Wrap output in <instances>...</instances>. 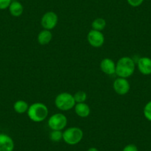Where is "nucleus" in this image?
<instances>
[{"label": "nucleus", "mask_w": 151, "mask_h": 151, "mask_svg": "<svg viewBox=\"0 0 151 151\" xmlns=\"http://www.w3.org/2000/svg\"><path fill=\"white\" fill-rule=\"evenodd\" d=\"M116 65V74L118 76V77L127 79L134 73L136 63L135 61L129 56L120 58Z\"/></svg>", "instance_id": "nucleus-1"}, {"label": "nucleus", "mask_w": 151, "mask_h": 151, "mask_svg": "<svg viewBox=\"0 0 151 151\" xmlns=\"http://www.w3.org/2000/svg\"><path fill=\"white\" fill-rule=\"evenodd\" d=\"M48 108L42 102H35L29 105L27 116L31 121L34 122H42L47 119L48 116Z\"/></svg>", "instance_id": "nucleus-2"}, {"label": "nucleus", "mask_w": 151, "mask_h": 151, "mask_svg": "<svg viewBox=\"0 0 151 151\" xmlns=\"http://www.w3.org/2000/svg\"><path fill=\"white\" fill-rule=\"evenodd\" d=\"M54 102L56 107L62 111L71 110L76 104L73 98V95L68 92H63L58 94L55 99Z\"/></svg>", "instance_id": "nucleus-3"}, {"label": "nucleus", "mask_w": 151, "mask_h": 151, "mask_svg": "<svg viewBox=\"0 0 151 151\" xmlns=\"http://www.w3.org/2000/svg\"><path fill=\"white\" fill-rule=\"evenodd\" d=\"M83 136L84 133L80 127H70L64 130L62 140L69 145H76L82 140Z\"/></svg>", "instance_id": "nucleus-4"}, {"label": "nucleus", "mask_w": 151, "mask_h": 151, "mask_svg": "<svg viewBox=\"0 0 151 151\" xmlns=\"http://www.w3.org/2000/svg\"><path fill=\"white\" fill-rule=\"evenodd\" d=\"M68 124V119L63 113H55L49 117L47 125L51 130H63Z\"/></svg>", "instance_id": "nucleus-5"}, {"label": "nucleus", "mask_w": 151, "mask_h": 151, "mask_svg": "<svg viewBox=\"0 0 151 151\" xmlns=\"http://www.w3.org/2000/svg\"><path fill=\"white\" fill-rule=\"evenodd\" d=\"M59 18L57 14L53 11H47L41 19V24L45 30H51L57 25Z\"/></svg>", "instance_id": "nucleus-6"}, {"label": "nucleus", "mask_w": 151, "mask_h": 151, "mask_svg": "<svg viewBox=\"0 0 151 151\" xmlns=\"http://www.w3.org/2000/svg\"><path fill=\"white\" fill-rule=\"evenodd\" d=\"M88 42L93 47H101L104 43V34L101 33V31L92 29L88 34Z\"/></svg>", "instance_id": "nucleus-7"}, {"label": "nucleus", "mask_w": 151, "mask_h": 151, "mask_svg": "<svg viewBox=\"0 0 151 151\" xmlns=\"http://www.w3.org/2000/svg\"><path fill=\"white\" fill-rule=\"evenodd\" d=\"M113 89L117 94L121 96L126 95L130 91V85L127 79L118 77L113 82Z\"/></svg>", "instance_id": "nucleus-8"}, {"label": "nucleus", "mask_w": 151, "mask_h": 151, "mask_svg": "<svg viewBox=\"0 0 151 151\" xmlns=\"http://www.w3.org/2000/svg\"><path fill=\"white\" fill-rule=\"evenodd\" d=\"M137 68L139 72L145 76L151 74V59L147 56H143L138 59Z\"/></svg>", "instance_id": "nucleus-9"}, {"label": "nucleus", "mask_w": 151, "mask_h": 151, "mask_svg": "<svg viewBox=\"0 0 151 151\" xmlns=\"http://www.w3.org/2000/svg\"><path fill=\"white\" fill-rule=\"evenodd\" d=\"M116 65L114 61L110 58H104L100 63V68L104 73L111 76L116 74Z\"/></svg>", "instance_id": "nucleus-10"}, {"label": "nucleus", "mask_w": 151, "mask_h": 151, "mask_svg": "<svg viewBox=\"0 0 151 151\" xmlns=\"http://www.w3.org/2000/svg\"><path fill=\"white\" fill-rule=\"evenodd\" d=\"M14 142L6 133H0V151H14Z\"/></svg>", "instance_id": "nucleus-11"}, {"label": "nucleus", "mask_w": 151, "mask_h": 151, "mask_svg": "<svg viewBox=\"0 0 151 151\" xmlns=\"http://www.w3.org/2000/svg\"><path fill=\"white\" fill-rule=\"evenodd\" d=\"M76 114L82 118H86L91 113V108L89 105L85 102L76 103L74 107Z\"/></svg>", "instance_id": "nucleus-12"}, {"label": "nucleus", "mask_w": 151, "mask_h": 151, "mask_svg": "<svg viewBox=\"0 0 151 151\" xmlns=\"http://www.w3.org/2000/svg\"><path fill=\"white\" fill-rule=\"evenodd\" d=\"M52 38H53V35H52L51 31L44 29L38 34L37 41L39 44L42 45H46L50 42Z\"/></svg>", "instance_id": "nucleus-13"}, {"label": "nucleus", "mask_w": 151, "mask_h": 151, "mask_svg": "<svg viewBox=\"0 0 151 151\" xmlns=\"http://www.w3.org/2000/svg\"><path fill=\"white\" fill-rule=\"evenodd\" d=\"M8 10H9L10 14L13 17H19L23 14L24 7L21 2H18V1H12L9 8H8Z\"/></svg>", "instance_id": "nucleus-14"}, {"label": "nucleus", "mask_w": 151, "mask_h": 151, "mask_svg": "<svg viewBox=\"0 0 151 151\" xmlns=\"http://www.w3.org/2000/svg\"><path fill=\"white\" fill-rule=\"evenodd\" d=\"M29 108V105L24 100H18L14 104V110L16 113L22 114L27 113Z\"/></svg>", "instance_id": "nucleus-15"}, {"label": "nucleus", "mask_w": 151, "mask_h": 151, "mask_svg": "<svg viewBox=\"0 0 151 151\" xmlns=\"http://www.w3.org/2000/svg\"><path fill=\"white\" fill-rule=\"evenodd\" d=\"M91 26H92L93 30L101 31L105 28L106 21L103 18H97L93 21Z\"/></svg>", "instance_id": "nucleus-16"}, {"label": "nucleus", "mask_w": 151, "mask_h": 151, "mask_svg": "<svg viewBox=\"0 0 151 151\" xmlns=\"http://www.w3.org/2000/svg\"><path fill=\"white\" fill-rule=\"evenodd\" d=\"M49 137L53 142H59L63 139V132L62 130H51Z\"/></svg>", "instance_id": "nucleus-17"}, {"label": "nucleus", "mask_w": 151, "mask_h": 151, "mask_svg": "<svg viewBox=\"0 0 151 151\" xmlns=\"http://www.w3.org/2000/svg\"><path fill=\"white\" fill-rule=\"evenodd\" d=\"M73 98L75 99L76 103L85 102V101L87 100V98H88V95H87V93L85 91H77V92L74 94Z\"/></svg>", "instance_id": "nucleus-18"}, {"label": "nucleus", "mask_w": 151, "mask_h": 151, "mask_svg": "<svg viewBox=\"0 0 151 151\" xmlns=\"http://www.w3.org/2000/svg\"><path fill=\"white\" fill-rule=\"evenodd\" d=\"M143 113L146 119L151 122V100L145 104L143 110Z\"/></svg>", "instance_id": "nucleus-19"}, {"label": "nucleus", "mask_w": 151, "mask_h": 151, "mask_svg": "<svg viewBox=\"0 0 151 151\" xmlns=\"http://www.w3.org/2000/svg\"><path fill=\"white\" fill-rule=\"evenodd\" d=\"M145 0H127V2L129 5L133 8H137L142 5Z\"/></svg>", "instance_id": "nucleus-20"}, {"label": "nucleus", "mask_w": 151, "mask_h": 151, "mask_svg": "<svg viewBox=\"0 0 151 151\" xmlns=\"http://www.w3.org/2000/svg\"><path fill=\"white\" fill-rule=\"evenodd\" d=\"M12 0H0V10H5L9 8Z\"/></svg>", "instance_id": "nucleus-21"}, {"label": "nucleus", "mask_w": 151, "mask_h": 151, "mask_svg": "<svg viewBox=\"0 0 151 151\" xmlns=\"http://www.w3.org/2000/svg\"><path fill=\"white\" fill-rule=\"evenodd\" d=\"M122 151H139V150H138L136 145H133V144H129L123 148Z\"/></svg>", "instance_id": "nucleus-22"}, {"label": "nucleus", "mask_w": 151, "mask_h": 151, "mask_svg": "<svg viewBox=\"0 0 151 151\" xmlns=\"http://www.w3.org/2000/svg\"><path fill=\"white\" fill-rule=\"evenodd\" d=\"M87 151H99V150L96 147H90Z\"/></svg>", "instance_id": "nucleus-23"}]
</instances>
